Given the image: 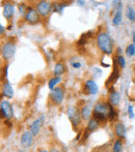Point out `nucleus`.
<instances>
[{
  "label": "nucleus",
  "mask_w": 135,
  "mask_h": 152,
  "mask_svg": "<svg viewBox=\"0 0 135 152\" xmlns=\"http://www.w3.org/2000/svg\"><path fill=\"white\" fill-rule=\"evenodd\" d=\"M97 45L104 54L110 55L113 52V44L110 36L105 32H101L97 36Z\"/></svg>",
  "instance_id": "1"
},
{
  "label": "nucleus",
  "mask_w": 135,
  "mask_h": 152,
  "mask_svg": "<svg viewBox=\"0 0 135 152\" xmlns=\"http://www.w3.org/2000/svg\"><path fill=\"white\" fill-rule=\"evenodd\" d=\"M15 52H16V47H15V44L13 42H6L2 45L1 56L4 60H10V58H13Z\"/></svg>",
  "instance_id": "2"
},
{
  "label": "nucleus",
  "mask_w": 135,
  "mask_h": 152,
  "mask_svg": "<svg viewBox=\"0 0 135 152\" xmlns=\"http://www.w3.org/2000/svg\"><path fill=\"white\" fill-rule=\"evenodd\" d=\"M68 116L69 119H70L71 123L74 127H77V126L80 124L81 122V114L79 112V110L75 107H72V108L68 109Z\"/></svg>",
  "instance_id": "3"
},
{
  "label": "nucleus",
  "mask_w": 135,
  "mask_h": 152,
  "mask_svg": "<svg viewBox=\"0 0 135 152\" xmlns=\"http://www.w3.org/2000/svg\"><path fill=\"white\" fill-rule=\"evenodd\" d=\"M53 10V4L50 1H40L36 4V10L42 17H47Z\"/></svg>",
  "instance_id": "4"
},
{
  "label": "nucleus",
  "mask_w": 135,
  "mask_h": 152,
  "mask_svg": "<svg viewBox=\"0 0 135 152\" xmlns=\"http://www.w3.org/2000/svg\"><path fill=\"white\" fill-rule=\"evenodd\" d=\"M50 98L54 104H60L65 98V90L63 87H55L50 94Z\"/></svg>",
  "instance_id": "5"
},
{
  "label": "nucleus",
  "mask_w": 135,
  "mask_h": 152,
  "mask_svg": "<svg viewBox=\"0 0 135 152\" xmlns=\"http://www.w3.org/2000/svg\"><path fill=\"white\" fill-rule=\"evenodd\" d=\"M24 19L26 22L30 23V24H35L40 21V14L35 8L29 6V7H27V10L25 12Z\"/></svg>",
  "instance_id": "6"
},
{
  "label": "nucleus",
  "mask_w": 135,
  "mask_h": 152,
  "mask_svg": "<svg viewBox=\"0 0 135 152\" xmlns=\"http://www.w3.org/2000/svg\"><path fill=\"white\" fill-rule=\"evenodd\" d=\"M110 102H98L96 104L95 108H94V112H97L102 114L103 116H105L107 119H108V115L109 112H110Z\"/></svg>",
  "instance_id": "7"
},
{
  "label": "nucleus",
  "mask_w": 135,
  "mask_h": 152,
  "mask_svg": "<svg viewBox=\"0 0 135 152\" xmlns=\"http://www.w3.org/2000/svg\"><path fill=\"white\" fill-rule=\"evenodd\" d=\"M0 110H1L2 117H4L6 120H10L13 118L14 111H13L12 106L7 100H2L1 104H0Z\"/></svg>",
  "instance_id": "8"
},
{
  "label": "nucleus",
  "mask_w": 135,
  "mask_h": 152,
  "mask_svg": "<svg viewBox=\"0 0 135 152\" xmlns=\"http://www.w3.org/2000/svg\"><path fill=\"white\" fill-rule=\"evenodd\" d=\"M119 64H117V59H113V72L110 75V77L108 78V80L106 81V87H109L111 85L112 86L115 82L117 81V79L120 78V69H119Z\"/></svg>",
  "instance_id": "9"
},
{
  "label": "nucleus",
  "mask_w": 135,
  "mask_h": 152,
  "mask_svg": "<svg viewBox=\"0 0 135 152\" xmlns=\"http://www.w3.org/2000/svg\"><path fill=\"white\" fill-rule=\"evenodd\" d=\"M44 119H45V116L44 115H42V116L38 117V119H35V120L31 123L30 127H29V130H30L31 134H32L33 136H38V134L41 128H42L43 123H44Z\"/></svg>",
  "instance_id": "10"
},
{
  "label": "nucleus",
  "mask_w": 135,
  "mask_h": 152,
  "mask_svg": "<svg viewBox=\"0 0 135 152\" xmlns=\"http://www.w3.org/2000/svg\"><path fill=\"white\" fill-rule=\"evenodd\" d=\"M33 134H31L30 130H27L21 136V145L25 148H29L33 143Z\"/></svg>",
  "instance_id": "11"
},
{
  "label": "nucleus",
  "mask_w": 135,
  "mask_h": 152,
  "mask_svg": "<svg viewBox=\"0 0 135 152\" xmlns=\"http://www.w3.org/2000/svg\"><path fill=\"white\" fill-rule=\"evenodd\" d=\"M2 14H3V17L6 19V20H10V19L14 17V14H15L14 4L10 3V2L4 3L3 10H2Z\"/></svg>",
  "instance_id": "12"
},
{
  "label": "nucleus",
  "mask_w": 135,
  "mask_h": 152,
  "mask_svg": "<svg viewBox=\"0 0 135 152\" xmlns=\"http://www.w3.org/2000/svg\"><path fill=\"white\" fill-rule=\"evenodd\" d=\"M114 132L117 134V137L119 139H125L126 138V132H127V129H126V126L124 125L122 122H117L114 125Z\"/></svg>",
  "instance_id": "13"
},
{
  "label": "nucleus",
  "mask_w": 135,
  "mask_h": 152,
  "mask_svg": "<svg viewBox=\"0 0 135 152\" xmlns=\"http://www.w3.org/2000/svg\"><path fill=\"white\" fill-rule=\"evenodd\" d=\"M2 95L8 98H13L14 96V89L8 82L2 83Z\"/></svg>",
  "instance_id": "14"
},
{
  "label": "nucleus",
  "mask_w": 135,
  "mask_h": 152,
  "mask_svg": "<svg viewBox=\"0 0 135 152\" xmlns=\"http://www.w3.org/2000/svg\"><path fill=\"white\" fill-rule=\"evenodd\" d=\"M85 89H86L87 93L91 94V95H95L98 93V85L96 82H94L93 80H89L85 83Z\"/></svg>",
  "instance_id": "15"
},
{
  "label": "nucleus",
  "mask_w": 135,
  "mask_h": 152,
  "mask_svg": "<svg viewBox=\"0 0 135 152\" xmlns=\"http://www.w3.org/2000/svg\"><path fill=\"white\" fill-rule=\"evenodd\" d=\"M108 99H109V102H110L113 107L117 106V104H120V100H121V95H120V93L117 90H113L112 89V90L110 91V93H109Z\"/></svg>",
  "instance_id": "16"
},
{
  "label": "nucleus",
  "mask_w": 135,
  "mask_h": 152,
  "mask_svg": "<svg viewBox=\"0 0 135 152\" xmlns=\"http://www.w3.org/2000/svg\"><path fill=\"white\" fill-rule=\"evenodd\" d=\"M80 114H81V118L83 120H89V117H91V115H93V113H91V109L89 107L84 106L81 108Z\"/></svg>",
  "instance_id": "17"
},
{
  "label": "nucleus",
  "mask_w": 135,
  "mask_h": 152,
  "mask_svg": "<svg viewBox=\"0 0 135 152\" xmlns=\"http://www.w3.org/2000/svg\"><path fill=\"white\" fill-rule=\"evenodd\" d=\"M100 123L98 120H96L95 118H91L89 120V123H87V130H89V132H94V130H96L98 127H99Z\"/></svg>",
  "instance_id": "18"
},
{
  "label": "nucleus",
  "mask_w": 135,
  "mask_h": 152,
  "mask_svg": "<svg viewBox=\"0 0 135 152\" xmlns=\"http://www.w3.org/2000/svg\"><path fill=\"white\" fill-rule=\"evenodd\" d=\"M66 72V67L63 63H56L54 67V76L55 77H60L65 74Z\"/></svg>",
  "instance_id": "19"
},
{
  "label": "nucleus",
  "mask_w": 135,
  "mask_h": 152,
  "mask_svg": "<svg viewBox=\"0 0 135 152\" xmlns=\"http://www.w3.org/2000/svg\"><path fill=\"white\" fill-rule=\"evenodd\" d=\"M67 5H68V2H56V3L53 4V10L55 12H61Z\"/></svg>",
  "instance_id": "20"
},
{
  "label": "nucleus",
  "mask_w": 135,
  "mask_h": 152,
  "mask_svg": "<svg viewBox=\"0 0 135 152\" xmlns=\"http://www.w3.org/2000/svg\"><path fill=\"white\" fill-rule=\"evenodd\" d=\"M60 81H61V79H60V77H53V78H51L50 79V81H49V88L51 89V90H53L54 89V87L56 86L58 83H60Z\"/></svg>",
  "instance_id": "21"
},
{
  "label": "nucleus",
  "mask_w": 135,
  "mask_h": 152,
  "mask_svg": "<svg viewBox=\"0 0 135 152\" xmlns=\"http://www.w3.org/2000/svg\"><path fill=\"white\" fill-rule=\"evenodd\" d=\"M123 150V142H122L121 139H117V141L114 142L112 147V151L113 152H122Z\"/></svg>",
  "instance_id": "22"
},
{
  "label": "nucleus",
  "mask_w": 135,
  "mask_h": 152,
  "mask_svg": "<svg viewBox=\"0 0 135 152\" xmlns=\"http://www.w3.org/2000/svg\"><path fill=\"white\" fill-rule=\"evenodd\" d=\"M122 18H123V16H122V12L121 10H117V12H115L114 17H113V25H115V26H119L120 24H121L122 22Z\"/></svg>",
  "instance_id": "23"
},
{
  "label": "nucleus",
  "mask_w": 135,
  "mask_h": 152,
  "mask_svg": "<svg viewBox=\"0 0 135 152\" xmlns=\"http://www.w3.org/2000/svg\"><path fill=\"white\" fill-rule=\"evenodd\" d=\"M126 15H127L128 19L132 22H135V10L131 6H128L127 10H126Z\"/></svg>",
  "instance_id": "24"
},
{
  "label": "nucleus",
  "mask_w": 135,
  "mask_h": 152,
  "mask_svg": "<svg viewBox=\"0 0 135 152\" xmlns=\"http://www.w3.org/2000/svg\"><path fill=\"white\" fill-rule=\"evenodd\" d=\"M126 54H127L129 57L134 56V54H135V46H134V44L133 45H129V46L127 47V49H126Z\"/></svg>",
  "instance_id": "25"
},
{
  "label": "nucleus",
  "mask_w": 135,
  "mask_h": 152,
  "mask_svg": "<svg viewBox=\"0 0 135 152\" xmlns=\"http://www.w3.org/2000/svg\"><path fill=\"white\" fill-rule=\"evenodd\" d=\"M115 117H117V112H115V110H114V107L111 104L110 106V112H109V115H108V119L110 121H113L115 119Z\"/></svg>",
  "instance_id": "26"
},
{
  "label": "nucleus",
  "mask_w": 135,
  "mask_h": 152,
  "mask_svg": "<svg viewBox=\"0 0 135 152\" xmlns=\"http://www.w3.org/2000/svg\"><path fill=\"white\" fill-rule=\"evenodd\" d=\"M93 118H95L96 120L98 121H106V117L103 116L102 114H100V113H97V112H93Z\"/></svg>",
  "instance_id": "27"
},
{
  "label": "nucleus",
  "mask_w": 135,
  "mask_h": 152,
  "mask_svg": "<svg viewBox=\"0 0 135 152\" xmlns=\"http://www.w3.org/2000/svg\"><path fill=\"white\" fill-rule=\"evenodd\" d=\"M117 64H119L120 68H124L126 65V61H125V58H124L122 55H119L117 58Z\"/></svg>",
  "instance_id": "28"
},
{
  "label": "nucleus",
  "mask_w": 135,
  "mask_h": 152,
  "mask_svg": "<svg viewBox=\"0 0 135 152\" xmlns=\"http://www.w3.org/2000/svg\"><path fill=\"white\" fill-rule=\"evenodd\" d=\"M27 7H28V6H26V4H25V3H21L20 5H19V10H20V14L23 15V16H25V12H26V10H27Z\"/></svg>",
  "instance_id": "29"
},
{
  "label": "nucleus",
  "mask_w": 135,
  "mask_h": 152,
  "mask_svg": "<svg viewBox=\"0 0 135 152\" xmlns=\"http://www.w3.org/2000/svg\"><path fill=\"white\" fill-rule=\"evenodd\" d=\"M128 115H129L130 119H134L135 115L133 112V106H132V104H129V106H128Z\"/></svg>",
  "instance_id": "30"
},
{
  "label": "nucleus",
  "mask_w": 135,
  "mask_h": 152,
  "mask_svg": "<svg viewBox=\"0 0 135 152\" xmlns=\"http://www.w3.org/2000/svg\"><path fill=\"white\" fill-rule=\"evenodd\" d=\"M72 66L74 68H80L81 67V63H80V62H72Z\"/></svg>",
  "instance_id": "31"
},
{
  "label": "nucleus",
  "mask_w": 135,
  "mask_h": 152,
  "mask_svg": "<svg viewBox=\"0 0 135 152\" xmlns=\"http://www.w3.org/2000/svg\"><path fill=\"white\" fill-rule=\"evenodd\" d=\"M7 68H8V64H6L3 68V74H4V77H5V78L7 77Z\"/></svg>",
  "instance_id": "32"
},
{
  "label": "nucleus",
  "mask_w": 135,
  "mask_h": 152,
  "mask_svg": "<svg viewBox=\"0 0 135 152\" xmlns=\"http://www.w3.org/2000/svg\"><path fill=\"white\" fill-rule=\"evenodd\" d=\"M4 30H5V28H4V27H3V25H0V33L3 34Z\"/></svg>",
  "instance_id": "33"
},
{
  "label": "nucleus",
  "mask_w": 135,
  "mask_h": 152,
  "mask_svg": "<svg viewBox=\"0 0 135 152\" xmlns=\"http://www.w3.org/2000/svg\"><path fill=\"white\" fill-rule=\"evenodd\" d=\"M132 39H133V42H134V45H135V30L132 32Z\"/></svg>",
  "instance_id": "34"
},
{
  "label": "nucleus",
  "mask_w": 135,
  "mask_h": 152,
  "mask_svg": "<svg viewBox=\"0 0 135 152\" xmlns=\"http://www.w3.org/2000/svg\"><path fill=\"white\" fill-rule=\"evenodd\" d=\"M51 152H61V151L58 150V149H56V148H52L51 149Z\"/></svg>",
  "instance_id": "35"
},
{
  "label": "nucleus",
  "mask_w": 135,
  "mask_h": 152,
  "mask_svg": "<svg viewBox=\"0 0 135 152\" xmlns=\"http://www.w3.org/2000/svg\"><path fill=\"white\" fill-rule=\"evenodd\" d=\"M77 3H78L80 6H83V4H84V1H77Z\"/></svg>",
  "instance_id": "36"
},
{
  "label": "nucleus",
  "mask_w": 135,
  "mask_h": 152,
  "mask_svg": "<svg viewBox=\"0 0 135 152\" xmlns=\"http://www.w3.org/2000/svg\"><path fill=\"white\" fill-rule=\"evenodd\" d=\"M36 152H49L48 150H45V149H40V150H38Z\"/></svg>",
  "instance_id": "37"
},
{
  "label": "nucleus",
  "mask_w": 135,
  "mask_h": 152,
  "mask_svg": "<svg viewBox=\"0 0 135 152\" xmlns=\"http://www.w3.org/2000/svg\"><path fill=\"white\" fill-rule=\"evenodd\" d=\"M18 152H24V151H23V150H20V151H18Z\"/></svg>",
  "instance_id": "38"
}]
</instances>
